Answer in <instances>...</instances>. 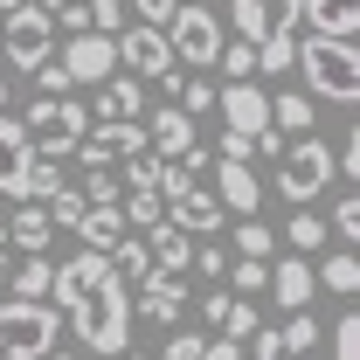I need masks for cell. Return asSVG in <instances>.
Masks as SVG:
<instances>
[{
    "label": "cell",
    "mask_w": 360,
    "mask_h": 360,
    "mask_svg": "<svg viewBox=\"0 0 360 360\" xmlns=\"http://www.w3.org/2000/svg\"><path fill=\"white\" fill-rule=\"evenodd\" d=\"M49 360H77V354H49Z\"/></svg>",
    "instance_id": "cell-48"
},
{
    "label": "cell",
    "mask_w": 360,
    "mask_h": 360,
    "mask_svg": "<svg viewBox=\"0 0 360 360\" xmlns=\"http://www.w3.org/2000/svg\"><path fill=\"white\" fill-rule=\"evenodd\" d=\"M326 187H340V174H333V146H326L319 132L284 139V153H277V167H270V187H264V194H284L291 208H312Z\"/></svg>",
    "instance_id": "cell-2"
},
{
    "label": "cell",
    "mask_w": 360,
    "mask_h": 360,
    "mask_svg": "<svg viewBox=\"0 0 360 360\" xmlns=\"http://www.w3.org/2000/svg\"><path fill=\"white\" fill-rule=\"evenodd\" d=\"M270 132L284 139H305L312 132V97H305V90H284V97H270Z\"/></svg>",
    "instance_id": "cell-24"
},
{
    "label": "cell",
    "mask_w": 360,
    "mask_h": 360,
    "mask_svg": "<svg viewBox=\"0 0 360 360\" xmlns=\"http://www.w3.org/2000/svg\"><path fill=\"white\" fill-rule=\"evenodd\" d=\"M0 111H7V63H0Z\"/></svg>",
    "instance_id": "cell-45"
},
{
    "label": "cell",
    "mask_w": 360,
    "mask_h": 360,
    "mask_svg": "<svg viewBox=\"0 0 360 360\" xmlns=\"http://www.w3.org/2000/svg\"><path fill=\"white\" fill-rule=\"evenodd\" d=\"M49 284H56V264H49V257H28L21 270H7V298H28V305H49Z\"/></svg>",
    "instance_id": "cell-23"
},
{
    "label": "cell",
    "mask_w": 360,
    "mask_h": 360,
    "mask_svg": "<svg viewBox=\"0 0 360 360\" xmlns=\"http://www.w3.org/2000/svg\"><path fill=\"white\" fill-rule=\"evenodd\" d=\"M132 312L146 319V326H180V312H187V284H180V277H146Z\"/></svg>",
    "instance_id": "cell-17"
},
{
    "label": "cell",
    "mask_w": 360,
    "mask_h": 360,
    "mask_svg": "<svg viewBox=\"0 0 360 360\" xmlns=\"http://www.w3.org/2000/svg\"><path fill=\"white\" fill-rule=\"evenodd\" d=\"M312 277H319V291H333V298H354L360 291V264H354V250H326L312 264Z\"/></svg>",
    "instance_id": "cell-22"
},
{
    "label": "cell",
    "mask_w": 360,
    "mask_h": 360,
    "mask_svg": "<svg viewBox=\"0 0 360 360\" xmlns=\"http://www.w3.org/2000/svg\"><path fill=\"white\" fill-rule=\"evenodd\" d=\"M215 174V208L222 215H236V222H250V215H264V187H257V167H243V160H215L208 167Z\"/></svg>",
    "instance_id": "cell-11"
},
{
    "label": "cell",
    "mask_w": 360,
    "mask_h": 360,
    "mask_svg": "<svg viewBox=\"0 0 360 360\" xmlns=\"http://www.w3.org/2000/svg\"><path fill=\"white\" fill-rule=\"evenodd\" d=\"M277 347L298 354V360H312L319 354V319L312 312H291V319H284V333H277Z\"/></svg>",
    "instance_id": "cell-28"
},
{
    "label": "cell",
    "mask_w": 360,
    "mask_h": 360,
    "mask_svg": "<svg viewBox=\"0 0 360 360\" xmlns=\"http://www.w3.org/2000/svg\"><path fill=\"white\" fill-rule=\"evenodd\" d=\"M270 298L284 305V312H312V298H319V277L305 257H284V264H270Z\"/></svg>",
    "instance_id": "cell-16"
},
{
    "label": "cell",
    "mask_w": 360,
    "mask_h": 360,
    "mask_svg": "<svg viewBox=\"0 0 360 360\" xmlns=\"http://www.w3.org/2000/svg\"><path fill=\"white\" fill-rule=\"evenodd\" d=\"M222 291H229V298H250V291H270V264H229Z\"/></svg>",
    "instance_id": "cell-33"
},
{
    "label": "cell",
    "mask_w": 360,
    "mask_h": 360,
    "mask_svg": "<svg viewBox=\"0 0 360 360\" xmlns=\"http://www.w3.org/2000/svg\"><path fill=\"white\" fill-rule=\"evenodd\" d=\"M291 70H298V77L312 84V97H326V104H354L360 97V56H354V42H312V35H298Z\"/></svg>",
    "instance_id": "cell-4"
},
{
    "label": "cell",
    "mask_w": 360,
    "mask_h": 360,
    "mask_svg": "<svg viewBox=\"0 0 360 360\" xmlns=\"http://www.w3.org/2000/svg\"><path fill=\"white\" fill-rule=\"evenodd\" d=\"M284 354V347H277V333H264V326H257V360H277Z\"/></svg>",
    "instance_id": "cell-43"
},
{
    "label": "cell",
    "mask_w": 360,
    "mask_h": 360,
    "mask_svg": "<svg viewBox=\"0 0 360 360\" xmlns=\"http://www.w3.org/2000/svg\"><path fill=\"white\" fill-rule=\"evenodd\" d=\"M0 236H7V250H28V257H42L49 243H56L49 215H42V208H28V201H21V208H14V215L0 222Z\"/></svg>",
    "instance_id": "cell-20"
},
{
    "label": "cell",
    "mask_w": 360,
    "mask_h": 360,
    "mask_svg": "<svg viewBox=\"0 0 360 360\" xmlns=\"http://www.w3.org/2000/svg\"><path fill=\"white\" fill-rule=\"evenodd\" d=\"M118 215H125V229L139 222V236H146L153 222H167V201H160V194H125V201H118Z\"/></svg>",
    "instance_id": "cell-31"
},
{
    "label": "cell",
    "mask_w": 360,
    "mask_h": 360,
    "mask_svg": "<svg viewBox=\"0 0 360 360\" xmlns=\"http://www.w3.org/2000/svg\"><path fill=\"white\" fill-rule=\"evenodd\" d=\"M201 347H208L201 333H174V340H167V354H160V360H201Z\"/></svg>",
    "instance_id": "cell-40"
},
{
    "label": "cell",
    "mask_w": 360,
    "mask_h": 360,
    "mask_svg": "<svg viewBox=\"0 0 360 360\" xmlns=\"http://www.w3.org/2000/svg\"><path fill=\"white\" fill-rule=\"evenodd\" d=\"M84 28L90 35H125V0H84Z\"/></svg>",
    "instance_id": "cell-29"
},
{
    "label": "cell",
    "mask_w": 360,
    "mask_h": 360,
    "mask_svg": "<svg viewBox=\"0 0 360 360\" xmlns=\"http://www.w3.org/2000/svg\"><path fill=\"white\" fill-rule=\"evenodd\" d=\"M167 49H174V70H215V56H222V14L208 7V0H180L174 21L160 28Z\"/></svg>",
    "instance_id": "cell-6"
},
{
    "label": "cell",
    "mask_w": 360,
    "mask_h": 360,
    "mask_svg": "<svg viewBox=\"0 0 360 360\" xmlns=\"http://www.w3.org/2000/svg\"><path fill=\"white\" fill-rule=\"evenodd\" d=\"M118 77L174 90V84H180V70H174V49H167V35H160V28H139V21H125V35H118Z\"/></svg>",
    "instance_id": "cell-9"
},
{
    "label": "cell",
    "mask_w": 360,
    "mask_h": 360,
    "mask_svg": "<svg viewBox=\"0 0 360 360\" xmlns=\"http://www.w3.org/2000/svg\"><path fill=\"white\" fill-rule=\"evenodd\" d=\"M56 63H63V77H70V90L77 84H111L118 77V42L111 35H70V42L56 49Z\"/></svg>",
    "instance_id": "cell-10"
},
{
    "label": "cell",
    "mask_w": 360,
    "mask_h": 360,
    "mask_svg": "<svg viewBox=\"0 0 360 360\" xmlns=\"http://www.w3.org/2000/svg\"><path fill=\"white\" fill-rule=\"evenodd\" d=\"M284 243H291V257H305V264H312L333 236H326V222H319L312 208H298V215H291V229H284Z\"/></svg>",
    "instance_id": "cell-25"
},
{
    "label": "cell",
    "mask_w": 360,
    "mask_h": 360,
    "mask_svg": "<svg viewBox=\"0 0 360 360\" xmlns=\"http://www.w3.org/2000/svg\"><path fill=\"white\" fill-rule=\"evenodd\" d=\"M77 236H84L90 257H111V250L125 243V215H118V208H90L84 222H77Z\"/></svg>",
    "instance_id": "cell-21"
},
{
    "label": "cell",
    "mask_w": 360,
    "mask_h": 360,
    "mask_svg": "<svg viewBox=\"0 0 360 360\" xmlns=\"http://www.w3.org/2000/svg\"><path fill=\"white\" fill-rule=\"evenodd\" d=\"M139 243H146V264H153V277H180V270L194 264V236H180L174 222H153Z\"/></svg>",
    "instance_id": "cell-15"
},
{
    "label": "cell",
    "mask_w": 360,
    "mask_h": 360,
    "mask_svg": "<svg viewBox=\"0 0 360 360\" xmlns=\"http://www.w3.org/2000/svg\"><path fill=\"white\" fill-rule=\"evenodd\" d=\"M35 97H70V77H63V63H56V56L35 70Z\"/></svg>",
    "instance_id": "cell-39"
},
{
    "label": "cell",
    "mask_w": 360,
    "mask_h": 360,
    "mask_svg": "<svg viewBox=\"0 0 360 360\" xmlns=\"http://www.w3.org/2000/svg\"><path fill=\"white\" fill-rule=\"evenodd\" d=\"M236 250H243V264H270V250H277V236H270L264 215H250V222H236V236H229Z\"/></svg>",
    "instance_id": "cell-26"
},
{
    "label": "cell",
    "mask_w": 360,
    "mask_h": 360,
    "mask_svg": "<svg viewBox=\"0 0 360 360\" xmlns=\"http://www.w3.org/2000/svg\"><path fill=\"white\" fill-rule=\"evenodd\" d=\"M180 104L174 111H187V118H208V111H215V84H208V77H180Z\"/></svg>",
    "instance_id": "cell-32"
},
{
    "label": "cell",
    "mask_w": 360,
    "mask_h": 360,
    "mask_svg": "<svg viewBox=\"0 0 360 360\" xmlns=\"http://www.w3.org/2000/svg\"><path fill=\"white\" fill-rule=\"evenodd\" d=\"M208 7H215V0H208Z\"/></svg>",
    "instance_id": "cell-51"
},
{
    "label": "cell",
    "mask_w": 360,
    "mask_h": 360,
    "mask_svg": "<svg viewBox=\"0 0 360 360\" xmlns=\"http://www.w3.org/2000/svg\"><path fill=\"white\" fill-rule=\"evenodd\" d=\"M167 222H174L180 236H194V243H208V236H215L229 215L215 208V194H208V187H180L174 201H167Z\"/></svg>",
    "instance_id": "cell-13"
},
{
    "label": "cell",
    "mask_w": 360,
    "mask_h": 360,
    "mask_svg": "<svg viewBox=\"0 0 360 360\" xmlns=\"http://www.w3.org/2000/svg\"><path fill=\"white\" fill-rule=\"evenodd\" d=\"M84 132H90V111L77 97H35V104L21 111V139H28V153L49 160V167H63V160L84 146Z\"/></svg>",
    "instance_id": "cell-3"
},
{
    "label": "cell",
    "mask_w": 360,
    "mask_h": 360,
    "mask_svg": "<svg viewBox=\"0 0 360 360\" xmlns=\"http://www.w3.org/2000/svg\"><path fill=\"white\" fill-rule=\"evenodd\" d=\"M215 63H222V77H229V84H257V49L222 42V56H215Z\"/></svg>",
    "instance_id": "cell-34"
},
{
    "label": "cell",
    "mask_w": 360,
    "mask_h": 360,
    "mask_svg": "<svg viewBox=\"0 0 360 360\" xmlns=\"http://www.w3.org/2000/svg\"><path fill=\"white\" fill-rule=\"evenodd\" d=\"M49 56H56V21H49L35 0H21V7L0 21V63H7V77H14V70L35 77Z\"/></svg>",
    "instance_id": "cell-7"
},
{
    "label": "cell",
    "mask_w": 360,
    "mask_h": 360,
    "mask_svg": "<svg viewBox=\"0 0 360 360\" xmlns=\"http://www.w3.org/2000/svg\"><path fill=\"white\" fill-rule=\"evenodd\" d=\"M0 222H7V201H0Z\"/></svg>",
    "instance_id": "cell-50"
},
{
    "label": "cell",
    "mask_w": 360,
    "mask_h": 360,
    "mask_svg": "<svg viewBox=\"0 0 360 360\" xmlns=\"http://www.w3.org/2000/svg\"><path fill=\"white\" fill-rule=\"evenodd\" d=\"M298 14H305V0H229L222 28H236L243 49H270V42H291L298 35Z\"/></svg>",
    "instance_id": "cell-8"
},
{
    "label": "cell",
    "mask_w": 360,
    "mask_h": 360,
    "mask_svg": "<svg viewBox=\"0 0 360 360\" xmlns=\"http://www.w3.org/2000/svg\"><path fill=\"white\" fill-rule=\"evenodd\" d=\"M0 270H7V236H0Z\"/></svg>",
    "instance_id": "cell-47"
},
{
    "label": "cell",
    "mask_w": 360,
    "mask_h": 360,
    "mask_svg": "<svg viewBox=\"0 0 360 360\" xmlns=\"http://www.w3.org/2000/svg\"><path fill=\"white\" fill-rule=\"evenodd\" d=\"M49 298H56L63 326L84 340V354H97V360L125 354V340H132V284L111 270V257H90L84 250V257L56 264Z\"/></svg>",
    "instance_id": "cell-1"
},
{
    "label": "cell",
    "mask_w": 360,
    "mask_h": 360,
    "mask_svg": "<svg viewBox=\"0 0 360 360\" xmlns=\"http://www.w3.org/2000/svg\"><path fill=\"white\" fill-rule=\"evenodd\" d=\"M28 167H35V153H28V139H21V118H7V111H0V194H14V201H21Z\"/></svg>",
    "instance_id": "cell-18"
},
{
    "label": "cell",
    "mask_w": 360,
    "mask_h": 360,
    "mask_svg": "<svg viewBox=\"0 0 360 360\" xmlns=\"http://www.w3.org/2000/svg\"><path fill=\"white\" fill-rule=\"evenodd\" d=\"M333 360H360V319L340 312V326H333Z\"/></svg>",
    "instance_id": "cell-38"
},
{
    "label": "cell",
    "mask_w": 360,
    "mask_h": 360,
    "mask_svg": "<svg viewBox=\"0 0 360 360\" xmlns=\"http://www.w3.org/2000/svg\"><path fill=\"white\" fill-rule=\"evenodd\" d=\"M14 7H21V0H0V14H14Z\"/></svg>",
    "instance_id": "cell-46"
},
{
    "label": "cell",
    "mask_w": 360,
    "mask_h": 360,
    "mask_svg": "<svg viewBox=\"0 0 360 360\" xmlns=\"http://www.w3.org/2000/svg\"><path fill=\"white\" fill-rule=\"evenodd\" d=\"M222 340H236V347H250V340H257V305H250V298H236V305H229Z\"/></svg>",
    "instance_id": "cell-36"
},
{
    "label": "cell",
    "mask_w": 360,
    "mask_h": 360,
    "mask_svg": "<svg viewBox=\"0 0 360 360\" xmlns=\"http://www.w3.org/2000/svg\"><path fill=\"white\" fill-rule=\"evenodd\" d=\"M139 111H146V84H132V77L97 84V125H139Z\"/></svg>",
    "instance_id": "cell-19"
},
{
    "label": "cell",
    "mask_w": 360,
    "mask_h": 360,
    "mask_svg": "<svg viewBox=\"0 0 360 360\" xmlns=\"http://www.w3.org/2000/svg\"><path fill=\"white\" fill-rule=\"evenodd\" d=\"M201 360H250V347H236V340H208Z\"/></svg>",
    "instance_id": "cell-42"
},
{
    "label": "cell",
    "mask_w": 360,
    "mask_h": 360,
    "mask_svg": "<svg viewBox=\"0 0 360 360\" xmlns=\"http://www.w3.org/2000/svg\"><path fill=\"white\" fill-rule=\"evenodd\" d=\"M305 35L312 42H354V28H360V0H305Z\"/></svg>",
    "instance_id": "cell-14"
},
{
    "label": "cell",
    "mask_w": 360,
    "mask_h": 360,
    "mask_svg": "<svg viewBox=\"0 0 360 360\" xmlns=\"http://www.w3.org/2000/svg\"><path fill=\"white\" fill-rule=\"evenodd\" d=\"M70 187L84 194V208H118V201H125L118 174H84V180H70Z\"/></svg>",
    "instance_id": "cell-30"
},
{
    "label": "cell",
    "mask_w": 360,
    "mask_h": 360,
    "mask_svg": "<svg viewBox=\"0 0 360 360\" xmlns=\"http://www.w3.org/2000/svg\"><path fill=\"white\" fill-rule=\"evenodd\" d=\"M229 305H236V298H229L222 284H215V291H208V298H201V319H208V326H222V319H229Z\"/></svg>",
    "instance_id": "cell-41"
},
{
    "label": "cell",
    "mask_w": 360,
    "mask_h": 360,
    "mask_svg": "<svg viewBox=\"0 0 360 360\" xmlns=\"http://www.w3.org/2000/svg\"><path fill=\"white\" fill-rule=\"evenodd\" d=\"M42 215H49V229H77V222H84V215H90V208H84V194H77V187H63V194L49 201Z\"/></svg>",
    "instance_id": "cell-35"
},
{
    "label": "cell",
    "mask_w": 360,
    "mask_h": 360,
    "mask_svg": "<svg viewBox=\"0 0 360 360\" xmlns=\"http://www.w3.org/2000/svg\"><path fill=\"white\" fill-rule=\"evenodd\" d=\"M35 7H42L49 21H63V14H70V7H84V0H35Z\"/></svg>",
    "instance_id": "cell-44"
},
{
    "label": "cell",
    "mask_w": 360,
    "mask_h": 360,
    "mask_svg": "<svg viewBox=\"0 0 360 360\" xmlns=\"http://www.w3.org/2000/svg\"><path fill=\"white\" fill-rule=\"evenodd\" d=\"M326 236H333L340 250H354V243H360V194H354V187H340V201H333V222H326Z\"/></svg>",
    "instance_id": "cell-27"
},
{
    "label": "cell",
    "mask_w": 360,
    "mask_h": 360,
    "mask_svg": "<svg viewBox=\"0 0 360 360\" xmlns=\"http://www.w3.org/2000/svg\"><path fill=\"white\" fill-rule=\"evenodd\" d=\"M0 291H7V270H0Z\"/></svg>",
    "instance_id": "cell-49"
},
{
    "label": "cell",
    "mask_w": 360,
    "mask_h": 360,
    "mask_svg": "<svg viewBox=\"0 0 360 360\" xmlns=\"http://www.w3.org/2000/svg\"><path fill=\"white\" fill-rule=\"evenodd\" d=\"M56 340H63V312L56 305L0 298V360H49Z\"/></svg>",
    "instance_id": "cell-5"
},
{
    "label": "cell",
    "mask_w": 360,
    "mask_h": 360,
    "mask_svg": "<svg viewBox=\"0 0 360 360\" xmlns=\"http://www.w3.org/2000/svg\"><path fill=\"white\" fill-rule=\"evenodd\" d=\"M194 146H201V132H194V118H187V111H174V104L146 111V153H153V160L180 167V160H187Z\"/></svg>",
    "instance_id": "cell-12"
},
{
    "label": "cell",
    "mask_w": 360,
    "mask_h": 360,
    "mask_svg": "<svg viewBox=\"0 0 360 360\" xmlns=\"http://www.w3.org/2000/svg\"><path fill=\"white\" fill-rule=\"evenodd\" d=\"M187 270H201V277L222 284V277H229V250H222V243H194V264H187Z\"/></svg>",
    "instance_id": "cell-37"
}]
</instances>
